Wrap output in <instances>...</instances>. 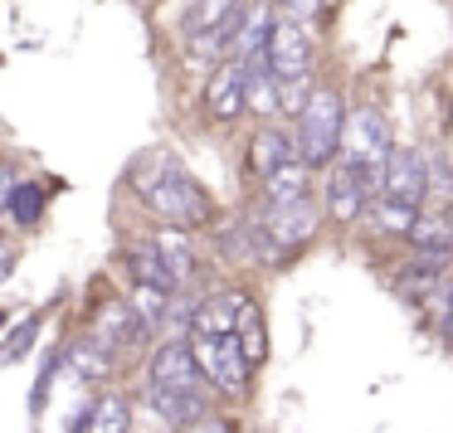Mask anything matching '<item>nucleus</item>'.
<instances>
[{
	"mask_svg": "<svg viewBox=\"0 0 453 433\" xmlns=\"http://www.w3.org/2000/svg\"><path fill=\"white\" fill-rule=\"evenodd\" d=\"M137 195L151 205V215H161L166 224H180V229H205L215 219L205 186L171 151H157L151 161L137 166Z\"/></svg>",
	"mask_w": 453,
	"mask_h": 433,
	"instance_id": "nucleus-1",
	"label": "nucleus"
},
{
	"mask_svg": "<svg viewBox=\"0 0 453 433\" xmlns=\"http://www.w3.org/2000/svg\"><path fill=\"white\" fill-rule=\"evenodd\" d=\"M93 336H98L108 351H137V346L151 336V326L142 322V312L127 297V302H108L98 316H93Z\"/></svg>",
	"mask_w": 453,
	"mask_h": 433,
	"instance_id": "nucleus-12",
	"label": "nucleus"
},
{
	"mask_svg": "<svg viewBox=\"0 0 453 433\" xmlns=\"http://www.w3.org/2000/svg\"><path fill=\"white\" fill-rule=\"evenodd\" d=\"M293 200H312V166L307 161H288L283 171L264 176V205H293Z\"/></svg>",
	"mask_w": 453,
	"mask_h": 433,
	"instance_id": "nucleus-17",
	"label": "nucleus"
},
{
	"mask_svg": "<svg viewBox=\"0 0 453 433\" xmlns=\"http://www.w3.org/2000/svg\"><path fill=\"white\" fill-rule=\"evenodd\" d=\"M380 195V171L356 166V161H332L326 166V215L336 224H356L365 219L371 200Z\"/></svg>",
	"mask_w": 453,
	"mask_h": 433,
	"instance_id": "nucleus-4",
	"label": "nucleus"
},
{
	"mask_svg": "<svg viewBox=\"0 0 453 433\" xmlns=\"http://www.w3.org/2000/svg\"><path fill=\"white\" fill-rule=\"evenodd\" d=\"M449 137H453V108H449Z\"/></svg>",
	"mask_w": 453,
	"mask_h": 433,
	"instance_id": "nucleus-31",
	"label": "nucleus"
},
{
	"mask_svg": "<svg viewBox=\"0 0 453 433\" xmlns=\"http://www.w3.org/2000/svg\"><path fill=\"white\" fill-rule=\"evenodd\" d=\"M419 209L424 205H404V200H390V195H375L371 209H365V224L375 234H390V239H410L414 224H419Z\"/></svg>",
	"mask_w": 453,
	"mask_h": 433,
	"instance_id": "nucleus-15",
	"label": "nucleus"
},
{
	"mask_svg": "<svg viewBox=\"0 0 453 433\" xmlns=\"http://www.w3.org/2000/svg\"><path fill=\"white\" fill-rule=\"evenodd\" d=\"M171 297H176V292H166V287H157V283H132V307H137V312H142V322L151 326V336H161V331H166Z\"/></svg>",
	"mask_w": 453,
	"mask_h": 433,
	"instance_id": "nucleus-20",
	"label": "nucleus"
},
{
	"mask_svg": "<svg viewBox=\"0 0 453 433\" xmlns=\"http://www.w3.org/2000/svg\"><path fill=\"white\" fill-rule=\"evenodd\" d=\"M11 268H15V254H0V277H11Z\"/></svg>",
	"mask_w": 453,
	"mask_h": 433,
	"instance_id": "nucleus-30",
	"label": "nucleus"
},
{
	"mask_svg": "<svg viewBox=\"0 0 453 433\" xmlns=\"http://www.w3.org/2000/svg\"><path fill=\"white\" fill-rule=\"evenodd\" d=\"M5 215H11L20 229H35V224H40V215H44V190L35 186V180H20V186H15V195H11V209H5Z\"/></svg>",
	"mask_w": 453,
	"mask_h": 433,
	"instance_id": "nucleus-23",
	"label": "nucleus"
},
{
	"mask_svg": "<svg viewBox=\"0 0 453 433\" xmlns=\"http://www.w3.org/2000/svg\"><path fill=\"white\" fill-rule=\"evenodd\" d=\"M239 5H244V0H196L186 30H225V25L239 15Z\"/></svg>",
	"mask_w": 453,
	"mask_h": 433,
	"instance_id": "nucleus-24",
	"label": "nucleus"
},
{
	"mask_svg": "<svg viewBox=\"0 0 453 433\" xmlns=\"http://www.w3.org/2000/svg\"><path fill=\"white\" fill-rule=\"evenodd\" d=\"M69 365L83 375V380H103V375L112 370V361H108V346L93 336V341H73L69 346Z\"/></svg>",
	"mask_w": 453,
	"mask_h": 433,
	"instance_id": "nucleus-22",
	"label": "nucleus"
},
{
	"mask_svg": "<svg viewBox=\"0 0 453 433\" xmlns=\"http://www.w3.org/2000/svg\"><path fill=\"white\" fill-rule=\"evenodd\" d=\"M312 64H317L312 25H303V20H293V15L278 11L273 40H268V69H273L283 83H293V79H312Z\"/></svg>",
	"mask_w": 453,
	"mask_h": 433,
	"instance_id": "nucleus-6",
	"label": "nucleus"
},
{
	"mask_svg": "<svg viewBox=\"0 0 453 433\" xmlns=\"http://www.w3.org/2000/svg\"><path fill=\"white\" fill-rule=\"evenodd\" d=\"M147 380H157V384H180V390H196V384H205L190 336H166V341L151 351Z\"/></svg>",
	"mask_w": 453,
	"mask_h": 433,
	"instance_id": "nucleus-11",
	"label": "nucleus"
},
{
	"mask_svg": "<svg viewBox=\"0 0 453 433\" xmlns=\"http://www.w3.org/2000/svg\"><path fill=\"white\" fill-rule=\"evenodd\" d=\"M147 404L157 409V419L176 423V429H186V423H196V419H205V414H210L205 384H196V390H180V384H157V380H147Z\"/></svg>",
	"mask_w": 453,
	"mask_h": 433,
	"instance_id": "nucleus-13",
	"label": "nucleus"
},
{
	"mask_svg": "<svg viewBox=\"0 0 453 433\" xmlns=\"http://www.w3.org/2000/svg\"><path fill=\"white\" fill-rule=\"evenodd\" d=\"M157 248L166 254V263H171V273H176V283H180V287L196 283V273H200V254H196V244H190V229H180V224L157 229Z\"/></svg>",
	"mask_w": 453,
	"mask_h": 433,
	"instance_id": "nucleus-19",
	"label": "nucleus"
},
{
	"mask_svg": "<svg viewBox=\"0 0 453 433\" xmlns=\"http://www.w3.org/2000/svg\"><path fill=\"white\" fill-rule=\"evenodd\" d=\"M249 112V79H244V64L239 59H225L210 69L205 79V118L219 122V127H229V122H239Z\"/></svg>",
	"mask_w": 453,
	"mask_h": 433,
	"instance_id": "nucleus-8",
	"label": "nucleus"
},
{
	"mask_svg": "<svg viewBox=\"0 0 453 433\" xmlns=\"http://www.w3.org/2000/svg\"><path fill=\"white\" fill-rule=\"evenodd\" d=\"M190 346H196V361H200V375H205L210 390L229 394V399H244L249 394V375H254V361H249L244 341L234 331L225 336H210V331H190Z\"/></svg>",
	"mask_w": 453,
	"mask_h": 433,
	"instance_id": "nucleus-3",
	"label": "nucleus"
},
{
	"mask_svg": "<svg viewBox=\"0 0 453 433\" xmlns=\"http://www.w3.org/2000/svg\"><path fill=\"white\" fill-rule=\"evenodd\" d=\"M288 161H303L297 156V132L278 127V122H264V127L254 132V141H249V171H254V176H273Z\"/></svg>",
	"mask_w": 453,
	"mask_h": 433,
	"instance_id": "nucleus-14",
	"label": "nucleus"
},
{
	"mask_svg": "<svg viewBox=\"0 0 453 433\" xmlns=\"http://www.w3.org/2000/svg\"><path fill=\"white\" fill-rule=\"evenodd\" d=\"M395 141H390V122H385L380 108L361 103V108L346 112V132H342V161H356V166L380 171L390 161Z\"/></svg>",
	"mask_w": 453,
	"mask_h": 433,
	"instance_id": "nucleus-5",
	"label": "nucleus"
},
{
	"mask_svg": "<svg viewBox=\"0 0 453 433\" xmlns=\"http://www.w3.org/2000/svg\"><path fill=\"white\" fill-rule=\"evenodd\" d=\"M332 5H336V0H278V11L293 15V20H303V25H317Z\"/></svg>",
	"mask_w": 453,
	"mask_h": 433,
	"instance_id": "nucleus-26",
	"label": "nucleus"
},
{
	"mask_svg": "<svg viewBox=\"0 0 453 433\" xmlns=\"http://www.w3.org/2000/svg\"><path fill=\"white\" fill-rule=\"evenodd\" d=\"M380 195L404 200V205H424V200L434 195L429 151H419V147H395L390 161L380 166Z\"/></svg>",
	"mask_w": 453,
	"mask_h": 433,
	"instance_id": "nucleus-7",
	"label": "nucleus"
},
{
	"mask_svg": "<svg viewBox=\"0 0 453 433\" xmlns=\"http://www.w3.org/2000/svg\"><path fill=\"white\" fill-rule=\"evenodd\" d=\"M249 297L244 292H215V297H200L196 302V326L190 331H210V336H225L239 326V312H244Z\"/></svg>",
	"mask_w": 453,
	"mask_h": 433,
	"instance_id": "nucleus-16",
	"label": "nucleus"
},
{
	"mask_svg": "<svg viewBox=\"0 0 453 433\" xmlns=\"http://www.w3.org/2000/svg\"><path fill=\"white\" fill-rule=\"evenodd\" d=\"M40 322H44L40 312H35V316H25V322H20V331H11V336H5L11 346H0V361H20V355L30 351V341H35V331H40Z\"/></svg>",
	"mask_w": 453,
	"mask_h": 433,
	"instance_id": "nucleus-25",
	"label": "nucleus"
},
{
	"mask_svg": "<svg viewBox=\"0 0 453 433\" xmlns=\"http://www.w3.org/2000/svg\"><path fill=\"white\" fill-rule=\"evenodd\" d=\"M180 433H229V423H225V419H215V414H205V419L186 423Z\"/></svg>",
	"mask_w": 453,
	"mask_h": 433,
	"instance_id": "nucleus-29",
	"label": "nucleus"
},
{
	"mask_svg": "<svg viewBox=\"0 0 453 433\" xmlns=\"http://www.w3.org/2000/svg\"><path fill=\"white\" fill-rule=\"evenodd\" d=\"M234 336L244 341V351H249V361H254V365H264V361H268V331H264V312L254 307V297H249L244 312H239Z\"/></svg>",
	"mask_w": 453,
	"mask_h": 433,
	"instance_id": "nucleus-21",
	"label": "nucleus"
},
{
	"mask_svg": "<svg viewBox=\"0 0 453 433\" xmlns=\"http://www.w3.org/2000/svg\"><path fill=\"white\" fill-rule=\"evenodd\" d=\"M346 98L336 88H312L307 108L297 112V156L312 171H326L332 161H342V132H346Z\"/></svg>",
	"mask_w": 453,
	"mask_h": 433,
	"instance_id": "nucleus-2",
	"label": "nucleus"
},
{
	"mask_svg": "<svg viewBox=\"0 0 453 433\" xmlns=\"http://www.w3.org/2000/svg\"><path fill=\"white\" fill-rule=\"evenodd\" d=\"M258 219H264L268 239H273L283 254L303 248L307 239L322 229V209H317L312 200H293V205H264V209H258Z\"/></svg>",
	"mask_w": 453,
	"mask_h": 433,
	"instance_id": "nucleus-9",
	"label": "nucleus"
},
{
	"mask_svg": "<svg viewBox=\"0 0 453 433\" xmlns=\"http://www.w3.org/2000/svg\"><path fill=\"white\" fill-rule=\"evenodd\" d=\"M93 433H122V423H127V404L122 399H103L98 409H93Z\"/></svg>",
	"mask_w": 453,
	"mask_h": 433,
	"instance_id": "nucleus-27",
	"label": "nucleus"
},
{
	"mask_svg": "<svg viewBox=\"0 0 453 433\" xmlns=\"http://www.w3.org/2000/svg\"><path fill=\"white\" fill-rule=\"evenodd\" d=\"M15 186H20V180H15V171L5 166V161H0V215L11 209V195H15Z\"/></svg>",
	"mask_w": 453,
	"mask_h": 433,
	"instance_id": "nucleus-28",
	"label": "nucleus"
},
{
	"mask_svg": "<svg viewBox=\"0 0 453 433\" xmlns=\"http://www.w3.org/2000/svg\"><path fill=\"white\" fill-rule=\"evenodd\" d=\"M215 244H219V254L229 258V263H268L273 268L278 258H283V248L268 239V229H264V219H234V224H225L215 234Z\"/></svg>",
	"mask_w": 453,
	"mask_h": 433,
	"instance_id": "nucleus-10",
	"label": "nucleus"
},
{
	"mask_svg": "<svg viewBox=\"0 0 453 433\" xmlns=\"http://www.w3.org/2000/svg\"><path fill=\"white\" fill-rule=\"evenodd\" d=\"M127 268H132V283H157V287H166V292H180V283H176V273H171L166 254L157 248V239L132 244L127 248Z\"/></svg>",
	"mask_w": 453,
	"mask_h": 433,
	"instance_id": "nucleus-18",
	"label": "nucleus"
}]
</instances>
